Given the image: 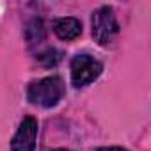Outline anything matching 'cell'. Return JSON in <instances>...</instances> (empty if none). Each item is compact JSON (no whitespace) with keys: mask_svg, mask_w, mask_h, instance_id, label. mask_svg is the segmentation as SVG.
Instances as JSON below:
<instances>
[{"mask_svg":"<svg viewBox=\"0 0 151 151\" xmlns=\"http://www.w3.org/2000/svg\"><path fill=\"white\" fill-rule=\"evenodd\" d=\"M64 91H66L64 82L59 77H46L29 86L27 98L32 105L50 109V107H55L62 100Z\"/></svg>","mask_w":151,"mask_h":151,"instance_id":"obj_1","label":"cell"},{"mask_svg":"<svg viewBox=\"0 0 151 151\" xmlns=\"http://www.w3.org/2000/svg\"><path fill=\"white\" fill-rule=\"evenodd\" d=\"M119 34V23L112 7H100L93 13V37L98 45L105 46L114 43Z\"/></svg>","mask_w":151,"mask_h":151,"instance_id":"obj_2","label":"cell"},{"mask_svg":"<svg viewBox=\"0 0 151 151\" xmlns=\"http://www.w3.org/2000/svg\"><path fill=\"white\" fill-rule=\"evenodd\" d=\"M101 71H103V66L94 57H91L87 53L77 55L71 60V82L78 89L86 87L100 77Z\"/></svg>","mask_w":151,"mask_h":151,"instance_id":"obj_3","label":"cell"},{"mask_svg":"<svg viewBox=\"0 0 151 151\" xmlns=\"http://www.w3.org/2000/svg\"><path fill=\"white\" fill-rule=\"evenodd\" d=\"M36 137H37V121L32 116H27L13 137L11 149L13 151H34L36 147Z\"/></svg>","mask_w":151,"mask_h":151,"instance_id":"obj_4","label":"cell"},{"mask_svg":"<svg viewBox=\"0 0 151 151\" xmlns=\"http://www.w3.org/2000/svg\"><path fill=\"white\" fill-rule=\"evenodd\" d=\"M53 32L62 41H73L82 34V23L77 18H57L53 22Z\"/></svg>","mask_w":151,"mask_h":151,"instance_id":"obj_5","label":"cell"},{"mask_svg":"<svg viewBox=\"0 0 151 151\" xmlns=\"http://www.w3.org/2000/svg\"><path fill=\"white\" fill-rule=\"evenodd\" d=\"M45 25H43V20L39 18H34L27 23V29H25V37L29 41L30 46H36V45H41L45 41Z\"/></svg>","mask_w":151,"mask_h":151,"instance_id":"obj_6","label":"cell"},{"mask_svg":"<svg viewBox=\"0 0 151 151\" xmlns=\"http://www.w3.org/2000/svg\"><path fill=\"white\" fill-rule=\"evenodd\" d=\"M59 59H60V53H59L55 48H48V50H45L43 53H39V57H37V60H39L43 66H53V64L59 62Z\"/></svg>","mask_w":151,"mask_h":151,"instance_id":"obj_7","label":"cell"},{"mask_svg":"<svg viewBox=\"0 0 151 151\" xmlns=\"http://www.w3.org/2000/svg\"><path fill=\"white\" fill-rule=\"evenodd\" d=\"M96 151H128V149L119 147V146H109V147H100V149H96Z\"/></svg>","mask_w":151,"mask_h":151,"instance_id":"obj_8","label":"cell"},{"mask_svg":"<svg viewBox=\"0 0 151 151\" xmlns=\"http://www.w3.org/2000/svg\"><path fill=\"white\" fill-rule=\"evenodd\" d=\"M52 151H69V149H64V147H59V149H52Z\"/></svg>","mask_w":151,"mask_h":151,"instance_id":"obj_9","label":"cell"}]
</instances>
